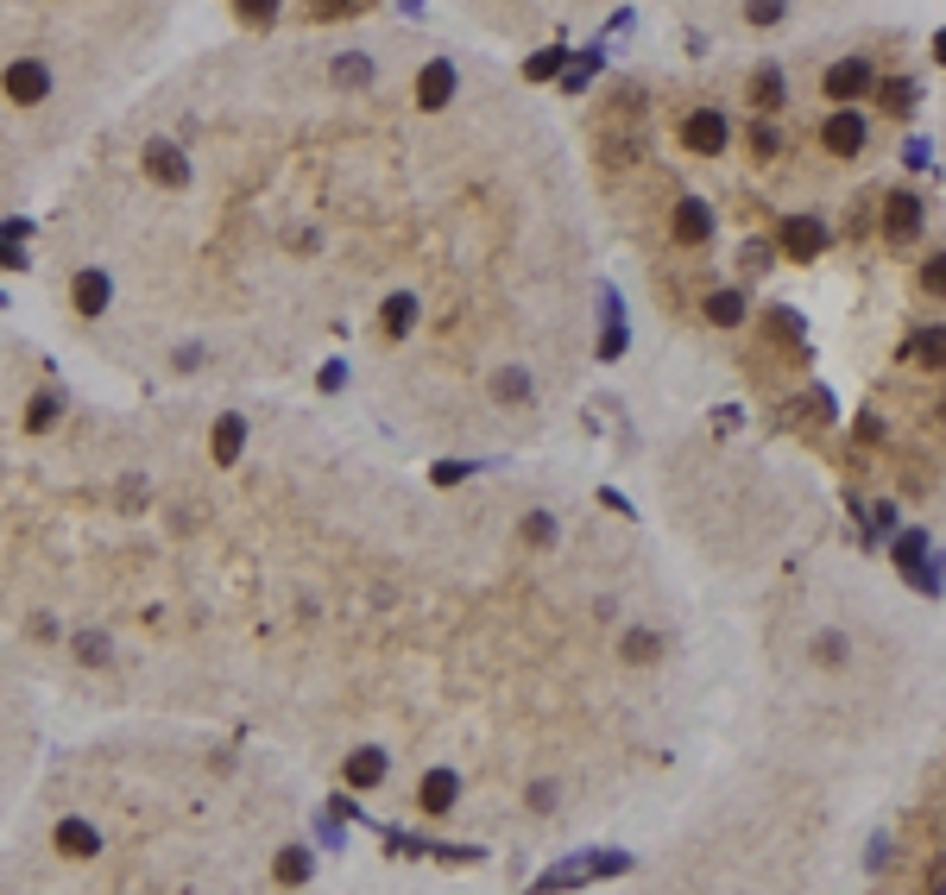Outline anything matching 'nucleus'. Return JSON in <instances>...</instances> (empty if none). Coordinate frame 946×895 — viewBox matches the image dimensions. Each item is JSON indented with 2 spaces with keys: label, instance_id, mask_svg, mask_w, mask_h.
Returning <instances> with one entry per match:
<instances>
[{
  "label": "nucleus",
  "instance_id": "1",
  "mask_svg": "<svg viewBox=\"0 0 946 895\" xmlns=\"http://www.w3.org/2000/svg\"><path fill=\"white\" fill-rule=\"evenodd\" d=\"M581 177L650 303L877 512L946 517V183L934 57L896 20L638 64Z\"/></svg>",
  "mask_w": 946,
  "mask_h": 895
},
{
  "label": "nucleus",
  "instance_id": "2",
  "mask_svg": "<svg viewBox=\"0 0 946 895\" xmlns=\"http://www.w3.org/2000/svg\"><path fill=\"white\" fill-rule=\"evenodd\" d=\"M764 656L801 738L845 750L890 738L934 681L915 606H902L858 555H808L776 587Z\"/></svg>",
  "mask_w": 946,
  "mask_h": 895
},
{
  "label": "nucleus",
  "instance_id": "3",
  "mask_svg": "<svg viewBox=\"0 0 946 895\" xmlns=\"http://www.w3.org/2000/svg\"><path fill=\"white\" fill-rule=\"evenodd\" d=\"M460 13L492 38L549 51L574 32L613 20H669L694 45H783L801 32H827L845 20H877L870 0H460Z\"/></svg>",
  "mask_w": 946,
  "mask_h": 895
},
{
  "label": "nucleus",
  "instance_id": "4",
  "mask_svg": "<svg viewBox=\"0 0 946 895\" xmlns=\"http://www.w3.org/2000/svg\"><path fill=\"white\" fill-rule=\"evenodd\" d=\"M902 883L946 890V757L921 776L902 807Z\"/></svg>",
  "mask_w": 946,
  "mask_h": 895
},
{
  "label": "nucleus",
  "instance_id": "5",
  "mask_svg": "<svg viewBox=\"0 0 946 895\" xmlns=\"http://www.w3.org/2000/svg\"><path fill=\"white\" fill-rule=\"evenodd\" d=\"M934 158H941V183H946V57H934Z\"/></svg>",
  "mask_w": 946,
  "mask_h": 895
},
{
  "label": "nucleus",
  "instance_id": "6",
  "mask_svg": "<svg viewBox=\"0 0 946 895\" xmlns=\"http://www.w3.org/2000/svg\"><path fill=\"white\" fill-rule=\"evenodd\" d=\"M240 441H247V416L233 410V416H221V429H215V461L233 467L240 461Z\"/></svg>",
  "mask_w": 946,
  "mask_h": 895
}]
</instances>
